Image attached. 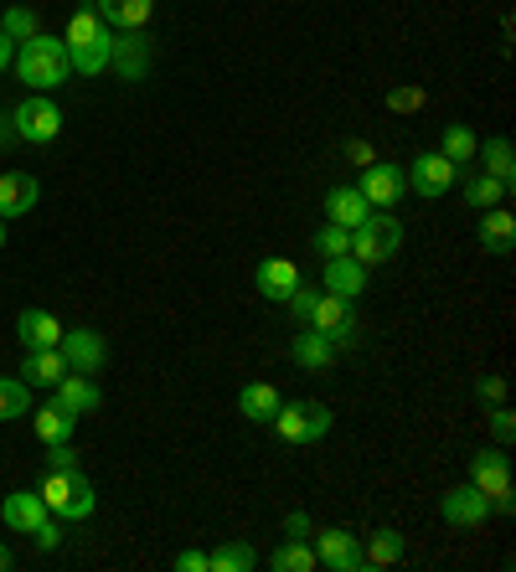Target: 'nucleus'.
Masks as SVG:
<instances>
[{"label":"nucleus","mask_w":516,"mask_h":572,"mask_svg":"<svg viewBox=\"0 0 516 572\" xmlns=\"http://www.w3.org/2000/svg\"><path fill=\"white\" fill-rule=\"evenodd\" d=\"M63 47H68V63L72 72H83V78H99L109 72V52H114V26L93 11V5H78L68 21V36H63Z\"/></svg>","instance_id":"f257e3e1"},{"label":"nucleus","mask_w":516,"mask_h":572,"mask_svg":"<svg viewBox=\"0 0 516 572\" xmlns=\"http://www.w3.org/2000/svg\"><path fill=\"white\" fill-rule=\"evenodd\" d=\"M16 72H21V83L32 88V93H52V88H63L72 78V63H68L63 36L36 32V36H26V42H16Z\"/></svg>","instance_id":"f03ea898"},{"label":"nucleus","mask_w":516,"mask_h":572,"mask_svg":"<svg viewBox=\"0 0 516 572\" xmlns=\"http://www.w3.org/2000/svg\"><path fill=\"white\" fill-rule=\"evenodd\" d=\"M397 248H403V222L393 212H372L367 222L351 227V258H357L361 269H382V263H393Z\"/></svg>","instance_id":"7ed1b4c3"},{"label":"nucleus","mask_w":516,"mask_h":572,"mask_svg":"<svg viewBox=\"0 0 516 572\" xmlns=\"http://www.w3.org/2000/svg\"><path fill=\"white\" fill-rule=\"evenodd\" d=\"M36 495L47 501V511L57 516V521H88V516H93V505H99V490L88 485L78 470H72V474L47 470V480L36 485Z\"/></svg>","instance_id":"20e7f679"},{"label":"nucleus","mask_w":516,"mask_h":572,"mask_svg":"<svg viewBox=\"0 0 516 572\" xmlns=\"http://www.w3.org/2000/svg\"><path fill=\"white\" fill-rule=\"evenodd\" d=\"M330 423H336V413H330L326 403H279L274 413V434L284 438V444H294V449H310V444H321V438L330 434Z\"/></svg>","instance_id":"39448f33"},{"label":"nucleus","mask_w":516,"mask_h":572,"mask_svg":"<svg viewBox=\"0 0 516 572\" xmlns=\"http://www.w3.org/2000/svg\"><path fill=\"white\" fill-rule=\"evenodd\" d=\"M310 330H321V336L341 351V346H357L361 340V321L357 310H351V300H341V294H326L321 289V300H315V310H310Z\"/></svg>","instance_id":"423d86ee"},{"label":"nucleus","mask_w":516,"mask_h":572,"mask_svg":"<svg viewBox=\"0 0 516 572\" xmlns=\"http://www.w3.org/2000/svg\"><path fill=\"white\" fill-rule=\"evenodd\" d=\"M11 124H16L21 145H52V139L63 135V109L47 93H26V103L11 114Z\"/></svg>","instance_id":"0eeeda50"},{"label":"nucleus","mask_w":516,"mask_h":572,"mask_svg":"<svg viewBox=\"0 0 516 572\" xmlns=\"http://www.w3.org/2000/svg\"><path fill=\"white\" fill-rule=\"evenodd\" d=\"M310 547L321 557V568L330 572H367V557H361V537H351L346 526H326V531H310Z\"/></svg>","instance_id":"6e6552de"},{"label":"nucleus","mask_w":516,"mask_h":572,"mask_svg":"<svg viewBox=\"0 0 516 572\" xmlns=\"http://www.w3.org/2000/svg\"><path fill=\"white\" fill-rule=\"evenodd\" d=\"M57 351L68 356V367H72V371L93 377V371H103V361H109V340H103L99 330H63Z\"/></svg>","instance_id":"1a4fd4ad"},{"label":"nucleus","mask_w":516,"mask_h":572,"mask_svg":"<svg viewBox=\"0 0 516 572\" xmlns=\"http://www.w3.org/2000/svg\"><path fill=\"white\" fill-rule=\"evenodd\" d=\"M455 181H460V166H449L439 150L418 155V160L408 166V186L418 191V197H429V202H434V197H445Z\"/></svg>","instance_id":"9d476101"},{"label":"nucleus","mask_w":516,"mask_h":572,"mask_svg":"<svg viewBox=\"0 0 516 572\" xmlns=\"http://www.w3.org/2000/svg\"><path fill=\"white\" fill-rule=\"evenodd\" d=\"M439 511H445L449 526L470 531V526H485V516H491V495H481L475 485H455V490H445Z\"/></svg>","instance_id":"9b49d317"},{"label":"nucleus","mask_w":516,"mask_h":572,"mask_svg":"<svg viewBox=\"0 0 516 572\" xmlns=\"http://www.w3.org/2000/svg\"><path fill=\"white\" fill-rule=\"evenodd\" d=\"M470 485L481 490V495H512V459L506 449H481V455L470 459Z\"/></svg>","instance_id":"f8f14e48"},{"label":"nucleus","mask_w":516,"mask_h":572,"mask_svg":"<svg viewBox=\"0 0 516 572\" xmlns=\"http://www.w3.org/2000/svg\"><path fill=\"white\" fill-rule=\"evenodd\" d=\"M36 202H42V186H36L32 170H5L0 176V222L26 217Z\"/></svg>","instance_id":"ddd939ff"},{"label":"nucleus","mask_w":516,"mask_h":572,"mask_svg":"<svg viewBox=\"0 0 516 572\" xmlns=\"http://www.w3.org/2000/svg\"><path fill=\"white\" fill-rule=\"evenodd\" d=\"M47 516H52V511H47V501H42L36 490H11L5 505H0V521L11 526V531H21V537H32Z\"/></svg>","instance_id":"4468645a"},{"label":"nucleus","mask_w":516,"mask_h":572,"mask_svg":"<svg viewBox=\"0 0 516 572\" xmlns=\"http://www.w3.org/2000/svg\"><path fill=\"white\" fill-rule=\"evenodd\" d=\"M357 191L367 197L372 212H388V206L403 202V170H397V166H367V170H361Z\"/></svg>","instance_id":"2eb2a0df"},{"label":"nucleus","mask_w":516,"mask_h":572,"mask_svg":"<svg viewBox=\"0 0 516 572\" xmlns=\"http://www.w3.org/2000/svg\"><path fill=\"white\" fill-rule=\"evenodd\" d=\"M254 289L269 304H284L294 289H300V269H294L290 258H263V263L254 269Z\"/></svg>","instance_id":"dca6fc26"},{"label":"nucleus","mask_w":516,"mask_h":572,"mask_svg":"<svg viewBox=\"0 0 516 572\" xmlns=\"http://www.w3.org/2000/svg\"><path fill=\"white\" fill-rule=\"evenodd\" d=\"M63 330H68V325L57 321L52 310H21V315H16V336H21L26 351H47V346H57Z\"/></svg>","instance_id":"f3484780"},{"label":"nucleus","mask_w":516,"mask_h":572,"mask_svg":"<svg viewBox=\"0 0 516 572\" xmlns=\"http://www.w3.org/2000/svg\"><path fill=\"white\" fill-rule=\"evenodd\" d=\"M321 289H326V294H341V300H361V289H367V269H361L351 253H341V258H326Z\"/></svg>","instance_id":"a211bd4d"},{"label":"nucleus","mask_w":516,"mask_h":572,"mask_svg":"<svg viewBox=\"0 0 516 572\" xmlns=\"http://www.w3.org/2000/svg\"><path fill=\"white\" fill-rule=\"evenodd\" d=\"M475 237H481V248H485V253L506 258V253L516 248V217L506 212V206H485V212H481V227H475Z\"/></svg>","instance_id":"6ab92c4d"},{"label":"nucleus","mask_w":516,"mask_h":572,"mask_svg":"<svg viewBox=\"0 0 516 572\" xmlns=\"http://www.w3.org/2000/svg\"><path fill=\"white\" fill-rule=\"evenodd\" d=\"M68 371H72L68 356L57 351V346H47V351H26V361H21V382H26V388H57Z\"/></svg>","instance_id":"aec40b11"},{"label":"nucleus","mask_w":516,"mask_h":572,"mask_svg":"<svg viewBox=\"0 0 516 572\" xmlns=\"http://www.w3.org/2000/svg\"><path fill=\"white\" fill-rule=\"evenodd\" d=\"M290 356H294V367L300 371H330L336 367V346H330L321 330H310V325L290 340Z\"/></svg>","instance_id":"412c9836"},{"label":"nucleus","mask_w":516,"mask_h":572,"mask_svg":"<svg viewBox=\"0 0 516 572\" xmlns=\"http://www.w3.org/2000/svg\"><path fill=\"white\" fill-rule=\"evenodd\" d=\"M372 217V206H367V197H361L357 186H336V191H326V222H336V227H357V222Z\"/></svg>","instance_id":"4be33fe9"},{"label":"nucleus","mask_w":516,"mask_h":572,"mask_svg":"<svg viewBox=\"0 0 516 572\" xmlns=\"http://www.w3.org/2000/svg\"><path fill=\"white\" fill-rule=\"evenodd\" d=\"M32 428H36V438H42V444H68L72 428H78V413H68V407L52 397V403L32 407Z\"/></svg>","instance_id":"5701e85b"},{"label":"nucleus","mask_w":516,"mask_h":572,"mask_svg":"<svg viewBox=\"0 0 516 572\" xmlns=\"http://www.w3.org/2000/svg\"><path fill=\"white\" fill-rule=\"evenodd\" d=\"M52 392H57V403L68 407V413H78V418H83V413H93V407L103 403L99 382H93V377H83V371H68V377H63Z\"/></svg>","instance_id":"b1692460"},{"label":"nucleus","mask_w":516,"mask_h":572,"mask_svg":"<svg viewBox=\"0 0 516 572\" xmlns=\"http://www.w3.org/2000/svg\"><path fill=\"white\" fill-rule=\"evenodd\" d=\"M99 16L109 21L114 32H139V26L155 16V0H99Z\"/></svg>","instance_id":"393cba45"},{"label":"nucleus","mask_w":516,"mask_h":572,"mask_svg":"<svg viewBox=\"0 0 516 572\" xmlns=\"http://www.w3.org/2000/svg\"><path fill=\"white\" fill-rule=\"evenodd\" d=\"M279 388H269V382H248V388L238 392V413L248 423H274V413H279Z\"/></svg>","instance_id":"a878e982"},{"label":"nucleus","mask_w":516,"mask_h":572,"mask_svg":"<svg viewBox=\"0 0 516 572\" xmlns=\"http://www.w3.org/2000/svg\"><path fill=\"white\" fill-rule=\"evenodd\" d=\"M109 63H114V72L120 78H130V83H139L145 78V36H114V52H109Z\"/></svg>","instance_id":"bb28decb"},{"label":"nucleus","mask_w":516,"mask_h":572,"mask_svg":"<svg viewBox=\"0 0 516 572\" xmlns=\"http://www.w3.org/2000/svg\"><path fill=\"white\" fill-rule=\"evenodd\" d=\"M269 568H274V572H315V568H321V557H315V547H310V541L284 537L274 547V557H269Z\"/></svg>","instance_id":"cd10ccee"},{"label":"nucleus","mask_w":516,"mask_h":572,"mask_svg":"<svg viewBox=\"0 0 516 572\" xmlns=\"http://www.w3.org/2000/svg\"><path fill=\"white\" fill-rule=\"evenodd\" d=\"M506 197H512V181H501V176H491V170H481V176H470L464 181V202L470 206H506Z\"/></svg>","instance_id":"c85d7f7f"},{"label":"nucleus","mask_w":516,"mask_h":572,"mask_svg":"<svg viewBox=\"0 0 516 572\" xmlns=\"http://www.w3.org/2000/svg\"><path fill=\"white\" fill-rule=\"evenodd\" d=\"M361 557H367V568H393V562H403V531H393V526L372 531Z\"/></svg>","instance_id":"c756f323"},{"label":"nucleus","mask_w":516,"mask_h":572,"mask_svg":"<svg viewBox=\"0 0 516 572\" xmlns=\"http://www.w3.org/2000/svg\"><path fill=\"white\" fill-rule=\"evenodd\" d=\"M475 145H481V135H475L470 124H445V145H439V155H445L449 166H470V160H475Z\"/></svg>","instance_id":"7c9ffc66"},{"label":"nucleus","mask_w":516,"mask_h":572,"mask_svg":"<svg viewBox=\"0 0 516 572\" xmlns=\"http://www.w3.org/2000/svg\"><path fill=\"white\" fill-rule=\"evenodd\" d=\"M254 547L248 541H223L217 552H206V572H254Z\"/></svg>","instance_id":"2f4dec72"},{"label":"nucleus","mask_w":516,"mask_h":572,"mask_svg":"<svg viewBox=\"0 0 516 572\" xmlns=\"http://www.w3.org/2000/svg\"><path fill=\"white\" fill-rule=\"evenodd\" d=\"M475 155H485V170H491V176H501V181H516V150H512V139H506V135L475 145Z\"/></svg>","instance_id":"473e14b6"},{"label":"nucleus","mask_w":516,"mask_h":572,"mask_svg":"<svg viewBox=\"0 0 516 572\" xmlns=\"http://www.w3.org/2000/svg\"><path fill=\"white\" fill-rule=\"evenodd\" d=\"M32 413V388L21 377H0V423L26 418Z\"/></svg>","instance_id":"72a5a7b5"},{"label":"nucleus","mask_w":516,"mask_h":572,"mask_svg":"<svg viewBox=\"0 0 516 572\" xmlns=\"http://www.w3.org/2000/svg\"><path fill=\"white\" fill-rule=\"evenodd\" d=\"M0 32L11 36V42H26V36L42 32V21H36V11H26V5H11L5 21H0Z\"/></svg>","instance_id":"f704fd0d"},{"label":"nucleus","mask_w":516,"mask_h":572,"mask_svg":"<svg viewBox=\"0 0 516 572\" xmlns=\"http://www.w3.org/2000/svg\"><path fill=\"white\" fill-rule=\"evenodd\" d=\"M315 248L326 253V258H341V253H351V233H346V227H336V222H326V227L315 233Z\"/></svg>","instance_id":"c9c22d12"},{"label":"nucleus","mask_w":516,"mask_h":572,"mask_svg":"<svg viewBox=\"0 0 516 572\" xmlns=\"http://www.w3.org/2000/svg\"><path fill=\"white\" fill-rule=\"evenodd\" d=\"M315 300H321V284H305V279H300V289H294V294H290L284 304H290L294 321L305 325V321H310V310H315Z\"/></svg>","instance_id":"e433bc0d"},{"label":"nucleus","mask_w":516,"mask_h":572,"mask_svg":"<svg viewBox=\"0 0 516 572\" xmlns=\"http://www.w3.org/2000/svg\"><path fill=\"white\" fill-rule=\"evenodd\" d=\"M491 434H496V444H501V449L512 444L516 418H512V407H506V403H496V407H491Z\"/></svg>","instance_id":"4c0bfd02"},{"label":"nucleus","mask_w":516,"mask_h":572,"mask_svg":"<svg viewBox=\"0 0 516 572\" xmlns=\"http://www.w3.org/2000/svg\"><path fill=\"white\" fill-rule=\"evenodd\" d=\"M47 470H57V474H72V470H78L72 438H68V444H47Z\"/></svg>","instance_id":"58836bf2"},{"label":"nucleus","mask_w":516,"mask_h":572,"mask_svg":"<svg viewBox=\"0 0 516 572\" xmlns=\"http://www.w3.org/2000/svg\"><path fill=\"white\" fill-rule=\"evenodd\" d=\"M388 109H393V114H413V109H424V88H393V93H388Z\"/></svg>","instance_id":"ea45409f"},{"label":"nucleus","mask_w":516,"mask_h":572,"mask_svg":"<svg viewBox=\"0 0 516 572\" xmlns=\"http://www.w3.org/2000/svg\"><path fill=\"white\" fill-rule=\"evenodd\" d=\"M475 397H481V403H506V377H475Z\"/></svg>","instance_id":"a19ab883"},{"label":"nucleus","mask_w":516,"mask_h":572,"mask_svg":"<svg viewBox=\"0 0 516 572\" xmlns=\"http://www.w3.org/2000/svg\"><path fill=\"white\" fill-rule=\"evenodd\" d=\"M32 537H36V547H42V552H57V547H63V521H57V516H47V521L36 526Z\"/></svg>","instance_id":"79ce46f5"},{"label":"nucleus","mask_w":516,"mask_h":572,"mask_svg":"<svg viewBox=\"0 0 516 572\" xmlns=\"http://www.w3.org/2000/svg\"><path fill=\"white\" fill-rule=\"evenodd\" d=\"M310 531H315V526H310V516H305V511H290V516H284V537L310 541Z\"/></svg>","instance_id":"37998d69"},{"label":"nucleus","mask_w":516,"mask_h":572,"mask_svg":"<svg viewBox=\"0 0 516 572\" xmlns=\"http://www.w3.org/2000/svg\"><path fill=\"white\" fill-rule=\"evenodd\" d=\"M171 568H176V572H206V552H197V547H191V552L176 557Z\"/></svg>","instance_id":"c03bdc74"},{"label":"nucleus","mask_w":516,"mask_h":572,"mask_svg":"<svg viewBox=\"0 0 516 572\" xmlns=\"http://www.w3.org/2000/svg\"><path fill=\"white\" fill-rule=\"evenodd\" d=\"M11 63H16V42H11L5 32H0V72L11 68Z\"/></svg>","instance_id":"a18cd8bd"},{"label":"nucleus","mask_w":516,"mask_h":572,"mask_svg":"<svg viewBox=\"0 0 516 572\" xmlns=\"http://www.w3.org/2000/svg\"><path fill=\"white\" fill-rule=\"evenodd\" d=\"M351 160H361V166H372V145H367V139H357V145H351Z\"/></svg>","instance_id":"49530a36"},{"label":"nucleus","mask_w":516,"mask_h":572,"mask_svg":"<svg viewBox=\"0 0 516 572\" xmlns=\"http://www.w3.org/2000/svg\"><path fill=\"white\" fill-rule=\"evenodd\" d=\"M5 568H16V557H11V547H0V572Z\"/></svg>","instance_id":"de8ad7c7"},{"label":"nucleus","mask_w":516,"mask_h":572,"mask_svg":"<svg viewBox=\"0 0 516 572\" xmlns=\"http://www.w3.org/2000/svg\"><path fill=\"white\" fill-rule=\"evenodd\" d=\"M0 248H5V222H0Z\"/></svg>","instance_id":"09e8293b"}]
</instances>
